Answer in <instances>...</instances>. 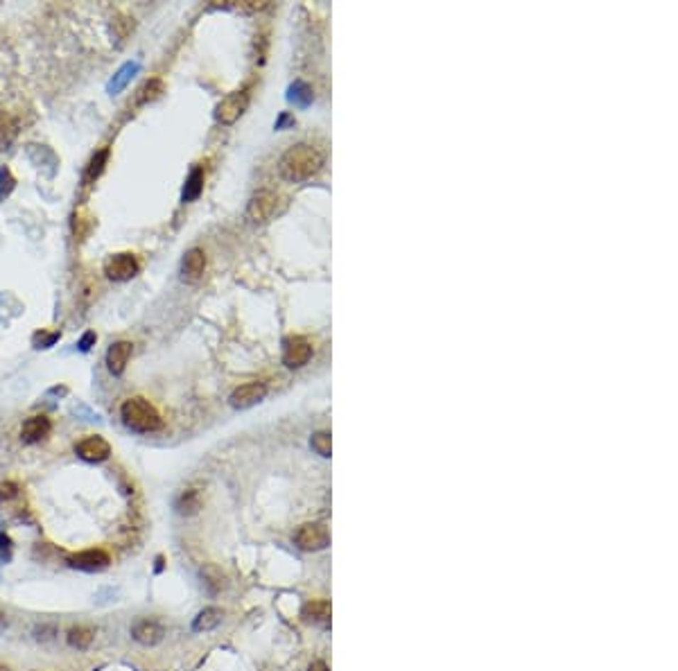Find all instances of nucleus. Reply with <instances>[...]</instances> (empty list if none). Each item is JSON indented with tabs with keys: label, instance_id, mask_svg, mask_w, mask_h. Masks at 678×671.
Listing matches in <instances>:
<instances>
[{
	"label": "nucleus",
	"instance_id": "29",
	"mask_svg": "<svg viewBox=\"0 0 678 671\" xmlns=\"http://www.w3.org/2000/svg\"><path fill=\"white\" fill-rule=\"evenodd\" d=\"M16 484L14 481H7V484H0V500H9V497L16 495Z\"/></svg>",
	"mask_w": 678,
	"mask_h": 671
},
{
	"label": "nucleus",
	"instance_id": "31",
	"mask_svg": "<svg viewBox=\"0 0 678 671\" xmlns=\"http://www.w3.org/2000/svg\"><path fill=\"white\" fill-rule=\"evenodd\" d=\"M307 671H328V665L324 660H315L310 667H307Z\"/></svg>",
	"mask_w": 678,
	"mask_h": 671
},
{
	"label": "nucleus",
	"instance_id": "27",
	"mask_svg": "<svg viewBox=\"0 0 678 671\" xmlns=\"http://www.w3.org/2000/svg\"><path fill=\"white\" fill-rule=\"evenodd\" d=\"M59 337H61L59 330H53V332L41 330V332H34L32 344H34V348H50V346H55L59 342Z\"/></svg>",
	"mask_w": 678,
	"mask_h": 671
},
{
	"label": "nucleus",
	"instance_id": "21",
	"mask_svg": "<svg viewBox=\"0 0 678 671\" xmlns=\"http://www.w3.org/2000/svg\"><path fill=\"white\" fill-rule=\"evenodd\" d=\"M106 160H109V147L100 149V152H97V154L91 158V163H89V168H86V174H84V181L91 183V181H95L97 177H100V174L104 172Z\"/></svg>",
	"mask_w": 678,
	"mask_h": 671
},
{
	"label": "nucleus",
	"instance_id": "12",
	"mask_svg": "<svg viewBox=\"0 0 678 671\" xmlns=\"http://www.w3.org/2000/svg\"><path fill=\"white\" fill-rule=\"evenodd\" d=\"M206 271V253L202 249H190L181 260V276L186 283H197Z\"/></svg>",
	"mask_w": 678,
	"mask_h": 671
},
{
	"label": "nucleus",
	"instance_id": "9",
	"mask_svg": "<svg viewBox=\"0 0 678 671\" xmlns=\"http://www.w3.org/2000/svg\"><path fill=\"white\" fill-rule=\"evenodd\" d=\"M75 452H77L80 459H84V462L100 464V462H106V459H109L111 445L102 437H86V439H82L75 445Z\"/></svg>",
	"mask_w": 678,
	"mask_h": 671
},
{
	"label": "nucleus",
	"instance_id": "17",
	"mask_svg": "<svg viewBox=\"0 0 678 671\" xmlns=\"http://www.w3.org/2000/svg\"><path fill=\"white\" fill-rule=\"evenodd\" d=\"M202 190H204V168L197 165V168L190 170L188 179H186V185H183L181 202H183V204H186V202H195V199L202 195Z\"/></svg>",
	"mask_w": 678,
	"mask_h": 671
},
{
	"label": "nucleus",
	"instance_id": "30",
	"mask_svg": "<svg viewBox=\"0 0 678 671\" xmlns=\"http://www.w3.org/2000/svg\"><path fill=\"white\" fill-rule=\"evenodd\" d=\"M9 550H11V540L5 536V533H0V552H3V556L9 558Z\"/></svg>",
	"mask_w": 678,
	"mask_h": 671
},
{
	"label": "nucleus",
	"instance_id": "5",
	"mask_svg": "<svg viewBox=\"0 0 678 671\" xmlns=\"http://www.w3.org/2000/svg\"><path fill=\"white\" fill-rule=\"evenodd\" d=\"M141 265H138V258L129 251H122V253H114L106 258L104 263V276L109 280H116V283H125V280H131L136 273H138Z\"/></svg>",
	"mask_w": 678,
	"mask_h": 671
},
{
	"label": "nucleus",
	"instance_id": "3",
	"mask_svg": "<svg viewBox=\"0 0 678 671\" xmlns=\"http://www.w3.org/2000/svg\"><path fill=\"white\" fill-rule=\"evenodd\" d=\"M285 208H288V199L283 195L274 190H261L251 197L249 206H246V217L256 224H267L285 213Z\"/></svg>",
	"mask_w": 678,
	"mask_h": 671
},
{
	"label": "nucleus",
	"instance_id": "1",
	"mask_svg": "<svg viewBox=\"0 0 678 671\" xmlns=\"http://www.w3.org/2000/svg\"><path fill=\"white\" fill-rule=\"evenodd\" d=\"M322 165H324V154L319 152L315 145H307V143H297L288 147L285 154L278 160L280 177L294 183L312 179L315 174L322 170Z\"/></svg>",
	"mask_w": 678,
	"mask_h": 671
},
{
	"label": "nucleus",
	"instance_id": "10",
	"mask_svg": "<svg viewBox=\"0 0 678 671\" xmlns=\"http://www.w3.org/2000/svg\"><path fill=\"white\" fill-rule=\"evenodd\" d=\"M111 563V558L104 550H84L68 556V565L84 572H100Z\"/></svg>",
	"mask_w": 678,
	"mask_h": 671
},
{
	"label": "nucleus",
	"instance_id": "11",
	"mask_svg": "<svg viewBox=\"0 0 678 671\" xmlns=\"http://www.w3.org/2000/svg\"><path fill=\"white\" fill-rule=\"evenodd\" d=\"M131 351H133L131 342H116V344L109 346V351H106V369H109L111 376H122V373H125V369L129 364V357H131Z\"/></svg>",
	"mask_w": 678,
	"mask_h": 671
},
{
	"label": "nucleus",
	"instance_id": "8",
	"mask_svg": "<svg viewBox=\"0 0 678 671\" xmlns=\"http://www.w3.org/2000/svg\"><path fill=\"white\" fill-rule=\"evenodd\" d=\"M265 395H267L265 382H246V384H240L238 389H233L229 403L236 409H249L261 400H265Z\"/></svg>",
	"mask_w": 678,
	"mask_h": 671
},
{
	"label": "nucleus",
	"instance_id": "23",
	"mask_svg": "<svg viewBox=\"0 0 678 671\" xmlns=\"http://www.w3.org/2000/svg\"><path fill=\"white\" fill-rule=\"evenodd\" d=\"M303 617L312 619V621H324V624H326L328 617H330V606H328V601H310V604H305Z\"/></svg>",
	"mask_w": 678,
	"mask_h": 671
},
{
	"label": "nucleus",
	"instance_id": "32",
	"mask_svg": "<svg viewBox=\"0 0 678 671\" xmlns=\"http://www.w3.org/2000/svg\"><path fill=\"white\" fill-rule=\"evenodd\" d=\"M288 122H294V118H290L288 114H283V116L278 118V122H276V129H283V127H285Z\"/></svg>",
	"mask_w": 678,
	"mask_h": 671
},
{
	"label": "nucleus",
	"instance_id": "14",
	"mask_svg": "<svg viewBox=\"0 0 678 671\" xmlns=\"http://www.w3.org/2000/svg\"><path fill=\"white\" fill-rule=\"evenodd\" d=\"M131 635L136 642H141L145 646H154L163 640V626L158 624L154 619H141L136 621L133 628H131Z\"/></svg>",
	"mask_w": 678,
	"mask_h": 671
},
{
	"label": "nucleus",
	"instance_id": "20",
	"mask_svg": "<svg viewBox=\"0 0 678 671\" xmlns=\"http://www.w3.org/2000/svg\"><path fill=\"white\" fill-rule=\"evenodd\" d=\"M93 638H95V633L89 626H72L68 631V644L72 646V649H89Z\"/></svg>",
	"mask_w": 678,
	"mask_h": 671
},
{
	"label": "nucleus",
	"instance_id": "19",
	"mask_svg": "<svg viewBox=\"0 0 678 671\" xmlns=\"http://www.w3.org/2000/svg\"><path fill=\"white\" fill-rule=\"evenodd\" d=\"M222 621V611L219 608H204V611L195 617L192 628L195 631H213Z\"/></svg>",
	"mask_w": 678,
	"mask_h": 671
},
{
	"label": "nucleus",
	"instance_id": "24",
	"mask_svg": "<svg viewBox=\"0 0 678 671\" xmlns=\"http://www.w3.org/2000/svg\"><path fill=\"white\" fill-rule=\"evenodd\" d=\"M138 104H147V102H154V99L163 93V82L161 80H150L145 82V86L138 91Z\"/></svg>",
	"mask_w": 678,
	"mask_h": 671
},
{
	"label": "nucleus",
	"instance_id": "15",
	"mask_svg": "<svg viewBox=\"0 0 678 671\" xmlns=\"http://www.w3.org/2000/svg\"><path fill=\"white\" fill-rule=\"evenodd\" d=\"M138 70H141L138 61H127V64H122V66L116 70L114 77L109 80L106 91H109L111 95H118L122 89H127V84L136 77V75H138Z\"/></svg>",
	"mask_w": 678,
	"mask_h": 671
},
{
	"label": "nucleus",
	"instance_id": "13",
	"mask_svg": "<svg viewBox=\"0 0 678 671\" xmlns=\"http://www.w3.org/2000/svg\"><path fill=\"white\" fill-rule=\"evenodd\" d=\"M50 430H53L50 418L43 416V414H36V416H30L26 422H23L21 439L26 443H39V441H43L48 437V434H50Z\"/></svg>",
	"mask_w": 678,
	"mask_h": 671
},
{
	"label": "nucleus",
	"instance_id": "16",
	"mask_svg": "<svg viewBox=\"0 0 678 671\" xmlns=\"http://www.w3.org/2000/svg\"><path fill=\"white\" fill-rule=\"evenodd\" d=\"M18 136V120L9 114V111L0 109V152L14 143V138Z\"/></svg>",
	"mask_w": 678,
	"mask_h": 671
},
{
	"label": "nucleus",
	"instance_id": "33",
	"mask_svg": "<svg viewBox=\"0 0 678 671\" xmlns=\"http://www.w3.org/2000/svg\"><path fill=\"white\" fill-rule=\"evenodd\" d=\"M5 626H7V615H5L3 611H0V631H3Z\"/></svg>",
	"mask_w": 678,
	"mask_h": 671
},
{
	"label": "nucleus",
	"instance_id": "25",
	"mask_svg": "<svg viewBox=\"0 0 678 671\" xmlns=\"http://www.w3.org/2000/svg\"><path fill=\"white\" fill-rule=\"evenodd\" d=\"M14 188H16L14 174L9 172V168H0V202H5Z\"/></svg>",
	"mask_w": 678,
	"mask_h": 671
},
{
	"label": "nucleus",
	"instance_id": "4",
	"mask_svg": "<svg viewBox=\"0 0 678 671\" xmlns=\"http://www.w3.org/2000/svg\"><path fill=\"white\" fill-rule=\"evenodd\" d=\"M294 542L303 552H322L330 545V531L324 522H305L294 533Z\"/></svg>",
	"mask_w": 678,
	"mask_h": 671
},
{
	"label": "nucleus",
	"instance_id": "34",
	"mask_svg": "<svg viewBox=\"0 0 678 671\" xmlns=\"http://www.w3.org/2000/svg\"><path fill=\"white\" fill-rule=\"evenodd\" d=\"M0 671H9V667H5V665H0Z\"/></svg>",
	"mask_w": 678,
	"mask_h": 671
},
{
	"label": "nucleus",
	"instance_id": "2",
	"mask_svg": "<svg viewBox=\"0 0 678 671\" xmlns=\"http://www.w3.org/2000/svg\"><path fill=\"white\" fill-rule=\"evenodd\" d=\"M120 418L122 422L138 434H154L163 427V418L156 412L152 403H147L145 398H129L120 407Z\"/></svg>",
	"mask_w": 678,
	"mask_h": 671
},
{
	"label": "nucleus",
	"instance_id": "26",
	"mask_svg": "<svg viewBox=\"0 0 678 671\" xmlns=\"http://www.w3.org/2000/svg\"><path fill=\"white\" fill-rule=\"evenodd\" d=\"M312 450L319 454V457H330V434L328 432H317L312 434Z\"/></svg>",
	"mask_w": 678,
	"mask_h": 671
},
{
	"label": "nucleus",
	"instance_id": "6",
	"mask_svg": "<svg viewBox=\"0 0 678 671\" xmlns=\"http://www.w3.org/2000/svg\"><path fill=\"white\" fill-rule=\"evenodd\" d=\"M249 89H242V91H233L231 95H226L222 102L215 107V118H217V122H222V124H233L236 122L244 111H246V107H249Z\"/></svg>",
	"mask_w": 678,
	"mask_h": 671
},
{
	"label": "nucleus",
	"instance_id": "7",
	"mask_svg": "<svg viewBox=\"0 0 678 671\" xmlns=\"http://www.w3.org/2000/svg\"><path fill=\"white\" fill-rule=\"evenodd\" d=\"M312 357V344L301 334H292L283 342V364L288 369H301L310 362Z\"/></svg>",
	"mask_w": 678,
	"mask_h": 671
},
{
	"label": "nucleus",
	"instance_id": "18",
	"mask_svg": "<svg viewBox=\"0 0 678 671\" xmlns=\"http://www.w3.org/2000/svg\"><path fill=\"white\" fill-rule=\"evenodd\" d=\"M199 508H202V495H199V491L188 489V491H183V493L179 495L177 511H179L181 515H192V513L199 511Z\"/></svg>",
	"mask_w": 678,
	"mask_h": 671
},
{
	"label": "nucleus",
	"instance_id": "28",
	"mask_svg": "<svg viewBox=\"0 0 678 671\" xmlns=\"http://www.w3.org/2000/svg\"><path fill=\"white\" fill-rule=\"evenodd\" d=\"M95 342H97V334H95L93 330H86V332L82 334V339L77 342V351H82V353H89L91 348L95 346Z\"/></svg>",
	"mask_w": 678,
	"mask_h": 671
},
{
	"label": "nucleus",
	"instance_id": "22",
	"mask_svg": "<svg viewBox=\"0 0 678 671\" xmlns=\"http://www.w3.org/2000/svg\"><path fill=\"white\" fill-rule=\"evenodd\" d=\"M288 99H290V102H294V104L307 107V104L312 102V91H310V86H307L305 82H294V84L290 86Z\"/></svg>",
	"mask_w": 678,
	"mask_h": 671
}]
</instances>
